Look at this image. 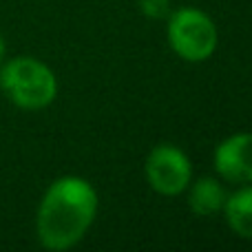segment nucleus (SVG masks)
<instances>
[{
  "instance_id": "1",
  "label": "nucleus",
  "mask_w": 252,
  "mask_h": 252,
  "mask_svg": "<svg viewBox=\"0 0 252 252\" xmlns=\"http://www.w3.org/2000/svg\"><path fill=\"white\" fill-rule=\"evenodd\" d=\"M97 213V192L87 179L64 175L44 190L35 232L47 250H69L82 241Z\"/></svg>"
},
{
  "instance_id": "2",
  "label": "nucleus",
  "mask_w": 252,
  "mask_h": 252,
  "mask_svg": "<svg viewBox=\"0 0 252 252\" xmlns=\"http://www.w3.org/2000/svg\"><path fill=\"white\" fill-rule=\"evenodd\" d=\"M0 89L25 111H40L58 95L56 73L31 56H18L0 64Z\"/></svg>"
},
{
  "instance_id": "3",
  "label": "nucleus",
  "mask_w": 252,
  "mask_h": 252,
  "mask_svg": "<svg viewBox=\"0 0 252 252\" xmlns=\"http://www.w3.org/2000/svg\"><path fill=\"white\" fill-rule=\"evenodd\" d=\"M166 20H168L166 27L168 44L182 60L204 62L217 51V25L201 9L182 7L177 11H170Z\"/></svg>"
},
{
  "instance_id": "4",
  "label": "nucleus",
  "mask_w": 252,
  "mask_h": 252,
  "mask_svg": "<svg viewBox=\"0 0 252 252\" xmlns=\"http://www.w3.org/2000/svg\"><path fill=\"white\" fill-rule=\"evenodd\" d=\"M148 186L166 197H177L190 186L192 166L188 155L175 144H157L144 161Z\"/></svg>"
},
{
  "instance_id": "5",
  "label": "nucleus",
  "mask_w": 252,
  "mask_h": 252,
  "mask_svg": "<svg viewBox=\"0 0 252 252\" xmlns=\"http://www.w3.org/2000/svg\"><path fill=\"white\" fill-rule=\"evenodd\" d=\"M215 170L230 184H252V133L226 137L213 155Z\"/></svg>"
},
{
  "instance_id": "6",
  "label": "nucleus",
  "mask_w": 252,
  "mask_h": 252,
  "mask_svg": "<svg viewBox=\"0 0 252 252\" xmlns=\"http://www.w3.org/2000/svg\"><path fill=\"white\" fill-rule=\"evenodd\" d=\"M226 197V188L215 177H201L192 186H188V206L197 217H213L221 213Z\"/></svg>"
},
{
  "instance_id": "7",
  "label": "nucleus",
  "mask_w": 252,
  "mask_h": 252,
  "mask_svg": "<svg viewBox=\"0 0 252 252\" xmlns=\"http://www.w3.org/2000/svg\"><path fill=\"white\" fill-rule=\"evenodd\" d=\"M223 215L237 237L252 239V184H244L237 192L226 197Z\"/></svg>"
},
{
  "instance_id": "8",
  "label": "nucleus",
  "mask_w": 252,
  "mask_h": 252,
  "mask_svg": "<svg viewBox=\"0 0 252 252\" xmlns=\"http://www.w3.org/2000/svg\"><path fill=\"white\" fill-rule=\"evenodd\" d=\"M139 11L151 20H166L170 16V0H139Z\"/></svg>"
},
{
  "instance_id": "9",
  "label": "nucleus",
  "mask_w": 252,
  "mask_h": 252,
  "mask_svg": "<svg viewBox=\"0 0 252 252\" xmlns=\"http://www.w3.org/2000/svg\"><path fill=\"white\" fill-rule=\"evenodd\" d=\"M4 53H7V47H4V40H2V35H0V64L4 62Z\"/></svg>"
}]
</instances>
